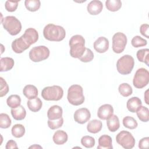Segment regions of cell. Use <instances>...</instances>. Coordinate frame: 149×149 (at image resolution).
Wrapping results in <instances>:
<instances>
[{"label":"cell","mask_w":149,"mask_h":149,"mask_svg":"<svg viewBox=\"0 0 149 149\" xmlns=\"http://www.w3.org/2000/svg\"><path fill=\"white\" fill-rule=\"evenodd\" d=\"M103 5L101 1L94 0L91 1L87 6L88 12L91 15H97L100 13L102 10Z\"/></svg>","instance_id":"16"},{"label":"cell","mask_w":149,"mask_h":149,"mask_svg":"<svg viewBox=\"0 0 149 149\" xmlns=\"http://www.w3.org/2000/svg\"><path fill=\"white\" fill-rule=\"evenodd\" d=\"M94 58V54L93 51L87 48H86L83 55L79 58V59L83 62H91Z\"/></svg>","instance_id":"39"},{"label":"cell","mask_w":149,"mask_h":149,"mask_svg":"<svg viewBox=\"0 0 149 149\" xmlns=\"http://www.w3.org/2000/svg\"><path fill=\"white\" fill-rule=\"evenodd\" d=\"M24 5L28 10L30 12H36L40 8L41 2L39 0H26Z\"/></svg>","instance_id":"31"},{"label":"cell","mask_w":149,"mask_h":149,"mask_svg":"<svg viewBox=\"0 0 149 149\" xmlns=\"http://www.w3.org/2000/svg\"><path fill=\"white\" fill-rule=\"evenodd\" d=\"M67 98L70 104L78 106L82 104L84 101L83 88L78 84H73L69 87L68 91Z\"/></svg>","instance_id":"3"},{"label":"cell","mask_w":149,"mask_h":149,"mask_svg":"<svg viewBox=\"0 0 149 149\" xmlns=\"http://www.w3.org/2000/svg\"><path fill=\"white\" fill-rule=\"evenodd\" d=\"M149 145V137H146L142 138L139 143V147L140 148H147Z\"/></svg>","instance_id":"43"},{"label":"cell","mask_w":149,"mask_h":149,"mask_svg":"<svg viewBox=\"0 0 149 149\" xmlns=\"http://www.w3.org/2000/svg\"><path fill=\"white\" fill-rule=\"evenodd\" d=\"M127 44V37L121 32L115 33L112 37V49L116 54L122 53Z\"/></svg>","instance_id":"10"},{"label":"cell","mask_w":149,"mask_h":149,"mask_svg":"<svg viewBox=\"0 0 149 149\" xmlns=\"http://www.w3.org/2000/svg\"><path fill=\"white\" fill-rule=\"evenodd\" d=\"M141 105L142 102L139 98L137 97H133L127 100L126 107L130 112H136Z\"/></svg>","instance_id":"19"},{"label":"cell","mask_w":149,"mask_h":149,"mask_svg":"<svg viewBox=\"0 0 149 149\" xmlns=\"http://www.w3.org/2000/svg\"><path fill=\"white\" fill-rule=\"evenodd\" d=\"M149 49L148 48L141 49L137 52L136 56L140 62L145 63L147 66H149Z\"/></svg>","instance_id":"27"},{"label":"cell","mask_w":149,"mask_h":149,"mask_svg":"<svg viewBox=\"0 0 149 149\" xmlns=\"http://www.w3.org/2000/svg\"><path fill=\"white\" fill-rule=\"evenodd\" d=\"M22 37L30 46L31 44L36 43L38 40V33L36 29L33 28H28L25 30Z\"/></svg>","instance_id":"12"},{"label":"cell","mask_w":149,"mask_h":149,"mask_svg":"<svg viewBox=\"0 0 149 149\" xmlns=\"http://www.w3.org/2000/svg\"><path fill=\"white\" fill-rule=\"evenodd\" d=\"M6 103L10 108H16L19 105H20L21 98L20 96L18 95H11L7 98Z\"/></svg>","instance_id":"30"},{"label":"cell","mask_w":149,"mask_h":149,"mask_svg":"<svg viewBox=\"0 0 149 149\" xmlns=\"http://www.w3.org/2000/svg\"><path fill=\"white\" fill-rule=\"evenodd\" d=\"M134 65V58L129 55H125L118 60L116 63V69L119 73L126 75L130 74L132 72Z\"/></svg>","instance_id":"5"},{"label":"cell","mask_w":149,"mask_h":149,"mask_svg":"<svg viewBox=\"0 0 149 149\" xmlns=\"http://www.w3.org/2000/svg\"><path fill=\"white\" fill-rule=\"evenodd\" d=\"M118 90L119 93L125 97H129L133 93V90L132 87L127 83H122L119 85L118 87Z\"/></svg>","instance_id":"34"},{"label":"cell","mask_w":149,"mask_h":149,"mask_svg":"<svg viewBox=\"0 0 149 149\" xmlns=\"http://www.w3.org/2000/svg\"><path fill=\"white\" fill-rule=\"evenodd\" d=\"M63 95V90L59 86L44 87L41 91L42 97L47 101H59Z\"/></svg>","instance_id":"6"},{"label":"cell","mask_w":149,"mask_h":149,"mask_svg":"<svg viewBox=\"0 0 149 149\" xmlns=\"http://www.w3.org/2000/svg\"><path fill=\"white\" fill-rule=\"evenodd\" d=\"M63 113L62 108L59 105H53L51 107L47 112L48 119L55 120L62 117Z\"/></svg>","instance_id":"17"},{"label":"cell","mask_w":149,"mask_h":149,"mask_svg":"<svg viewBox=\"0 0 149 149\" xmlns=\"http://www.w3.org/2000/svg\"><path fill=\"white\" fill-rule=\"evenodd\" d=\"M2 26L10 35L16 36L22 30V24L20 22L13 16H8L2 19Z\"/></svg>","instance_id":"4"},{"label":"cell","mask_w":149,"mask_h":149,"mask_svg":"<svg viewBox=\"0 0 149 149\" xmlns=\"http://www.w3.org/2000/svg\"><path fill=\"white\" fill-rule=\"evenodd\" d=\"M131 43L133 47L136 48H139L140 47H143L146 45L147 44V40L141 38L140 36H136L132 38L131 41Z\"/></svg>","instance_id":"37"},{"label":"cell","mask_w":149,"mask_h":149,"mask_svg":"<svg viewBox=\"0 0 149 149\" xmlns=\"http://www.w3.org/2000/svg\"><path fill=\"white\" fill-rule=\"evenodd\" d=\"M70 46V55L74 58H79L81 57L86 49L85 40L84 37L80 35L73 36L69 42Z\"/></svg>","instance_id":"2"},{"label":"cell","mask_w":149,"mask_h":149,"mask_svg":"<svg viewBox=\"0 0 149 149\" xmlns=\"http://www.w3.org/2000/svg\"><path fill=\"white\" fill-rule=\"evenodd\" d=\"M27 105L31 111L33 112H36L41 109L42 103L39 98L36 97L34 98L28 100L27 102Z\"/></svg>","instance_id":"25"},{"label":"cell","mask_w":149,"mask_h":149,"mask_svg":"<svg viewBox=\"0 0 149 149\" xmlns=\"http://www.w3.org/2000/svg\"><path fill=\"white\" fill-rule=\"evenodd\" d=\"M19 1H6L5 2V7L7 11L9 12H13L15 11L17 8L18 3Z\"/></svg>","instance_id":"41"},{"label":"cell","mask_w":149,"mask_h":149,"mask_svg":"<svg viewBox=\"0 0 149 149\" xmlns=\"http://www.w3.org/2000/svg\"><path fill=\"white\" fill-rule=\"evenodd\" d=\"M81 143L86 148H90L94 146L95 141L94 137L90 136H84L81 139Z\"/></svg>","instance_id":"36"},{"label":"cell","mask_w":149,"mask_h":149,"mask_svg":"<svg viewBox=\"0 0 149 149\" xmlns=\"http://www.w3.org/2000/svg\"><path fill=\"white\" fill-rule=\"evenodd\" d=\"M49 49L44 45L33 47L29 52L30 59L34 62H38L47 59L49 56Z\"/></svg>","instance_id":"7"},{"label":"cell","mask_w":149,"mask_h":149,"mask_svg":"<svg viewBox=\"0 0 149 149\" xmlns=\"http://www.w3.org/2000/svg\"><path fill=\"white\" fill-rule=\"evenodd\" d=\"M149 82V72L143 68H139L136 72L133 80V86L137 88H142L146 87Z\"/></svg>","instance_id":"8"},{"label":"cell","mask_w":149,"mask_h":149,"mask_svg":"<svg viewBox=\"0 0 149 149\" xmlns=\"http://www.w3.org/2000/svg\"><path fill=\"white\" fill-rule=\"evenodd\" d=\"M113 113V108L110 104H104L98 109L97 116L102 120H107Z\"/></svg>","instance_id":"15"},{"label":"cell","mask_w":149,"mask_h":149,"mask_svg":"<svg viewBox=\"0 0 149 149\" xmlns=\"http://www.w3.org/2000/svg\"><path fill=\"white\" fill-rule=\"evenodd\" d=\"M91 118L90 111L86 108H81L74 112V119L77 123L84 124L86 123Z\"/></svg>","instance_id":"11"},{"label":"cell","mask_w":149,"mask_h":149,"mask_svg":"<svg viewBox=\"0 0 149 149\" xmlns=\"http://www.w3.org/2000/svg\"><path fill=\"white\" fill-rule=\"evenodd\" d=\"M37 147H40V148H42L41 146H37V144H34V146H30V148H37Z\"/></svg>","instance_id":"45"},{"label":"cell","mask_w":149,"mask_h":149,"mask_svg":"<svg viewBox=\"0 0 149 149\" xmlns=\"http://www.w3.org/2000/svg\"><path fill=\"white\" fill-rule=\"evenodd\" d=\"M68 139L67 133L63 130H57L55 132L52 139L54 142L57 145H62L65 144Z\"/></svg>","instance_id":"21"},{"label":"cell","mask_w":149,"mask_h":149,"mask_svg":"<svg viewBox=\"0 0 149 149\" xmlns=\"http://www.w3.org/2000/svg\"><path fill=\"white\" fill-rule=\"evenodd\" d=\"M43 35L47 40L61 41L65 38L66 31L63 27L50 23L46 25L44 28Z\"/></svg>","instance_id":"1"},{"label":"cell","mask_w":149,"mask_h":149,"mask_svg":"<svg viewBox=\"0 0 149 149\" xmlns=\"http://www.w3.org/2000/svg\"><path fill=\"white\" fill-rule=\"evenodd\" d=\"M105 6L108 10L116 12L121 8L122 2L120 0H107L105 2Z\"/></svg>","instance_id":"28"},{"label":"cell","mask_w":149,"mask_h":149,"mask_svg":"<svg viewBox=\"0 0 149 149\" xmlns=\"http://www.w3.org/2000/svg\"><path fill=\"white\" fill-rule=\"evenodd\" d=\"M23 93L26 98L30 100L37 97L38 95V90L34 85L28 84L24 87Z\"/></svg>","instance_id":"24"},{"label":"cell","mask_w":149,"mask_h":149,"mask_svg":"<svg viewBox=\"0 0 149 149\" xmlns=\"http://www.w3.org/2000/svg\"><path fill=\"white\" fill-rule=\"evenodd\" d=\"M94 49L99 53H104L109 48V41L104 37H98L94 42Z\"/></svg>","instance_id":"14"},{"label":"cell","mask_w":149,"mask_h":149,"mask_svg":"<svg viewBox=\"0 0 149 149\" xmlns=\"http://www.w3.org/2000/svg\"><path fill=\"white\" fill-rule=\"evenodd\" d=\"M148 29H149V25L148 24H143L141 25L140 27V33L144 36L145 37L148 38Z\"/></svg>","instance_id":"42"},{"label":"cell","mask_w":149,"mask_h":149,"mask_svg":"<svg viewBox=\"0 0 149 149\" xmlns=\"http://www.w3.org/2000/svg\"><path fill=\"white\" fill-rule=\"evenodd\" d=\"M102 127V124L101 121L97 119H93L88 123L87 129L88 132L95 134L99 132L101 130Z\"/></svg>","instance_id":"22"},{"label":"cell","mask_w":149,"mask_h":149,"mask_svg":"<svg viewBox=\"0 0 149 149\" xmlns=\"http://www.w3.org/2000/svg\"><path fill=\"white\" fill-rule=\"evenodd\" d=\"M138 118L142 122H147L149 120V110L143 106H141L136 111Z\"/></svg>","instance_id":"29"},{"label":"cell","mask_w":149,"mask_h":149,"mask_svg":"<svg viewBox=\"0 0 149 149\" xmlns=\"http://www.w3.org/2000/svg\"><path fill=\"white\" fill-rule=\"evenodd\" d=\"M11 114L14 119L16 120H21L25 118L26 111L22 105H19L16 108H12Z\"/></svg>","instance_id":"23"},{"label":"cell","mask_w":149,"mask_h":149,"mask_svg":"<svg viewBox=\"0 0 149 149\" xmlns=\"http://www.w3.org/2000/svg\"><path fill=\"white\" fill-rule=\"evenodd\" d=\"M116 142L126 149L132 148L135 144V139L132 134L127 131L122 130L116 136Z\"/></svg>","instance_id":"9"},{"label":"cell","mask_w":149,"mask_h":149,"mask_svg":"<svg viewBox=\"0 0 149 149\" xmlns=\"http://www.w3.org/2000/svg\"><path fill=\"white\" fill-rule=\"evenodd\" d=\"M12 135L16 138H20L23 136L25 133V128L22 124H16L13 126L12 130Z\"/></svg>","instance_id":"32"},{"label":"cell","mask_w":149,"mask_h":149,"mask_svg":"<svg viewBox=\"0 0 149 149\" xmlns=\"http://www.w3.org/2000/svg\"><path fill=\"white\" fill-rule=\"evenodd\" d=\"M29 47L30 45L24 40L22 36L15 39L12 43V50L17 54L22 53Z\"/></svg>","instance_id":"13"},{"label":"cell","mask_w":149,"mask_h":149,"mask_svg":"<svg viewBox=\"0 0 149 149\" xmlns=\"http://www.w3.org/2000/svg\"><path fill=\"white\" fill-rule=\"evenodd\" d=\"M48 127L52 129V130H55L56 129H58L59 127H61L63 123V119L62 117L58 119H55V120H50L48 119Z\"/></svg>","instance_id":"38"},{"label":"cell","mask_w":149,"mask_h":149,"mask_svg":"<svg viewBox=\"0 0 149 149\" xmlns=\"http://www.w3.org/2000/svg\"><path fill=\"white\" fill-rule=\"evenodd\" d=\"M14 61L12 58L4 57L1 58V72H6L11 70L14 66Z\"/></svg>","instance_id":"26"},{"label":"cell","mask_w":149,"mask_h":149,"mask_svg":"<svg viewBox=\"0 0 149 149\" xmlns=\"http://www.w3.org/2000/svg\"><path fill=\"white\" fill-rule=\"evenodd\" d=\"M0 97H2L7 94L9 91V86L6 81L2 77H0Z\"/></svg>","instance_id":"40"},{"label":"cell","mask_w":149,"mask_h":149,"mask_svg":"<svg viewBox=\"0 0 149 149\" xmlns=\"http://www.w3.org/2000/svg\"><path fill=\"white\" fill-rule=\"evenodd\" d=\"M12 121L9 115L6 113H1L0 114V127L7 129L11 125Z\"/></svg>","instance_id":"35"},{"label":"cell","mask_w":149,"mask_h":149,"mask_svg":"<svg viewBox=\"0 0 149 149\" xmlns=\"http://www.w3.org/2000/svg\"><path fill=\"white\" fill-rule=\"evenodd\" d=\"M98 149H112V138L107 134H104L100 136L98 139Z\"/></svg>","instance_id":"18"},{"label":"cell","mask_w":149,"mask_h":149,"mask_svg":"<svg viewBox=\"0 0 149 149\" xmlns=\"http://www.w3.org/2000/svg\"><path fill=\"white\" fill-rule=\"evenodd\" d=\"M107 125L108 130L111 132H116L120 127L118 117L116 115H112L107 119Z\"/></svg>","instance_id":"20"},{"label":"cell","mask_w":149,"mask_h":149,"mask_svg":"<svg viewBox=\"0 0 149 149\" xmlns=\"http://www.w3.org/2000/svg\"><path fill=\"white\" fill-rule=\"evenodd\" d=\"M6 149H12V148H18V147L17 146V143L15 141L13 140H9L5 146Z\"/></svg>","instance_id":"44"},{"label":"cell","mask_w":149,"mask_h":149,"mask_svg":"<svg viewBox=\"0 0 149 149\" xmlns=\"http://www.w3.org/2000/svg\"><path fill=\"white\" fill-rule=\"evenodd\" d=\"M123 125L125 127L129 129H134L138 126V123L136 119L133 117L129 116H127L123 118Z\"/></svg>","instance_id":"33"}]
</instances>
